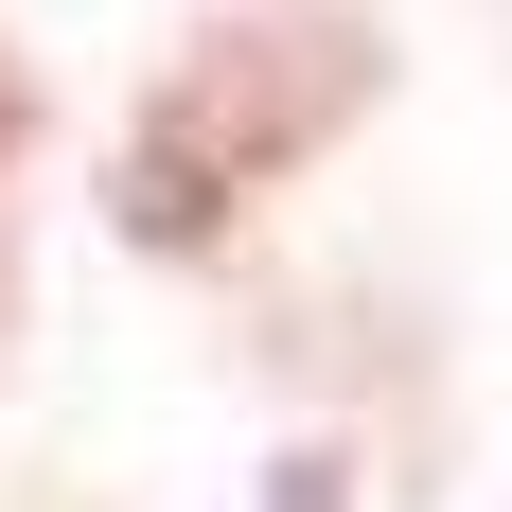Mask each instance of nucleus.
Listing matches in <instances>:
<instances>
[{"label": "nucleus", "instance_id": "1", "mask_svg": "<svg viewBox=\"0 0 512 512\" xmlns=\"http://www.w3.org/2000/svg\"><path fill=\"white\" fill-rule=\"evenodd\" d=\"M354 89H371L354 18H230V36H195L177 89H159V124H142V159H124V230L142 248H195L212 212L248 195V177H283Z\"/></svg>", "mask_w": 512, "mask_h": 512}, {"label": "nucleus", "instance_id": "2", "mask_svg": "<svg viewBox=\"0 0 512 512\" xmlns=\"http://www.w3.org/2000/svg\"><path fill=\"white\" fill-rule=\"evenodd\" d=\"M0 177H18V53H0Z\"/></svg>", "mask_w": 512, "mask_h": 512}]
</instances>
